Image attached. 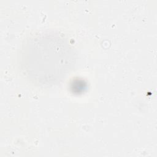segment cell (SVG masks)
Instances as JSON below:
<instances>
[{"label": "cell", "mask_w": 157, "mask_h": 157, "mask_svg": "<svg viewBox=\"0 0 157 157\" xmlns=\"http://www.w3.org/2000/svg\"><path fill=\"white\" fill-rule=\"evenodd\" d=\"M73 59L72 50L64 38L45 34L26 45L21 56V67L25 74L36 83L55 84L67 74Z\"/></svg>", "instance_id": "cell-1"}]
</instances>
